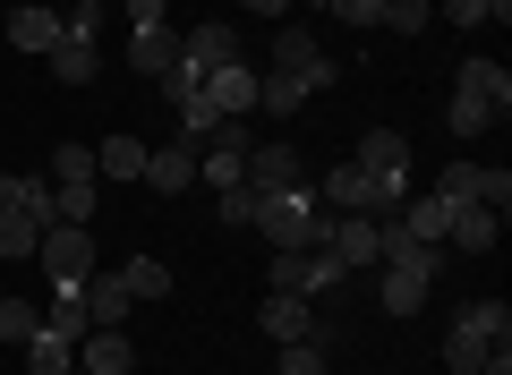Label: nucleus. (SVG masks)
<instances>
[{"label": "nucleus", "instance_id": "39448f33", "mask_svg": "<svg viewBox=\"0 0 512 375\" xmlns=\"http://www.w3.org/2000/svg\"><path fill=\"white\" fill-rule=\"evenodd\" d=\"M333 282H350V273L325 248H274V265H265V290H291V299H325Z\"/></svg>", "mask_w": 512, "mask_h": 375}, {"label": "nucleus", "instance_id": "f8f14e48", "mask_svg": "<svg viewBox=\"0 0 512 375\" xmlns=\"http://www.w3.org/2000/svg\"><path fill=\"white\" fill-rule=\"evenodd\" d=\"M146 188L154 197H180V188H197V137H163L146 154Z\"/></svg>", "mask_w": 512, "mask_h": 375}, {"label": "nucleus", "instance_id": "412c9836", "mask_svg": "<svg viewBox=\"0 0 512 375\" xmlns=\"http://www.w3.org/2000/svg\"><path fill=\"white\" fill-rule=\"evenodd\" d=\"M376 307H384V316H419V307H427V273L384 265V282H376Z\"/></svg>", "mask_w": 512, "mask_h": 375}, {"label": "nucleus", "instance_id": "a211bd4d", "mask_svg": "<svg viewBox=\"0 0 512 375\" xmlns=\"http://www.w3.org/2000/svg\"><path fill=\"white\" fill-rule=\"evenodd\" d=\"M461 86H470L478 103L495 111V120H504V111H512V69H495L487 52H470V60H461Z\"/></svg>", "mask_w": 512, "mask_h": 375}, {"label": "nucleus", "instance_id": "c85d7f7f", "mask_svg": "<svg viewBox=\"0 0 512 375\" xmlns=\"http://www.w3.org/2000/svg\"><path fill=\"white\" fill-rule=\"evenodd\" d=\"M35 248H43V222L9 205V214H0V256H35Z\"/></svg>", "mask_w": 512, "mask_h": 375}, {"label": "nucleus", "instance_id": "7ed1b4c3", "mask_svg": "<svg viewBox=\"0 0 512 375\" xmlns=\"http://www.w3.org/2000/svg\"><path fill=\"white\" fill-rule=\"evenodd\" d=\"M35 265L52 273V290H86V282H94V239H86V222H43Z\"/></svg>", "mask_w": 512, "mask_h": 375}, {"label": "nucleus", "instance_id": "9b49d317", "mask_svg": "<svg viewBox=\"0 0 512 375\" xmlns=\"http://www.w3.org/2000/svg\"><path fill=\"white\" fill-rule=\"evenodd\" d=\"M137 367V341H128V324H94L86 341H77V367L69 375H128Z\"/></svg>", "mask_w": 512, "mask_h": 375}, {"label": "nucleus", "instance_id": "72a5a7b5", "mask_svg": "<svg viewBox=\"0 0 512 375\" xmlns=\"http://www.w3.org/2000/svg\"><path fill=\"white\" fill-rule=\"evenodd\" d=\"M384 26L393 35H427V0H384Z\"/></svg>", "mask_w": 512, "mask_h": 375}, {"label": "nucleus", "instance_id": "b1692460", "mask_svg": "<svg viewBox=\"0 0 512 375\" xmlns=\"http://www.w3.org/2000/svg\"><path fill=\"white\" fill-rule=\"evenodd\" d=\"M94 171H103V179H146V145H137V137H103V145H94Z\"/></svg>", "mask_w": 512, "mask_h": 375}, {"label": "nucleus", "instance_id": "4be33fe9", "mask_svg": "<svg viewBox=\"0 0 512 375\" xmlns=\"http://www.w3.org/2000/svg\"><path fill=\"white\" fill-rule=\"evenodd\" d=\"M128 307H137V299H128L120 273H94V282H86V324H128Z\"/></svg>", "mask_w": 512, "mask_h": 375}, {"label": "nucleus", "instance_id": "f704fd0d", "mask_svg": "<svg viewBox=\"0 0 512 375\" xmlns=\"http://www.w3.org/2000/svg\"><path fill=\"white\" fill-rule=\"evenodd\" d=\"M342 26H384V0H325Z\"/></svg>", "mask_w": 512, "mask_h": 375}, {"label": "nucleus", "instance_id": "20e7f679", "mask_svg": "<svg viewBox=\"0 0 512 375\" xmlns=\"http://www.w3.org/2000/svg\"><path fill=\"white\" fill-rule=\"evenodd\" d=\"M274 69H282V77H291V86H299V94H325V86H333V77H342V60H333V52H325V43H316V35H308V26H282V35H274Z\"/></svg>", "mask_w": 512, "mask_h": 375}, {"label": "nucleus", "instance_id": "ddd939ff", "mask_svg": "<svg viewBox=\"0 0 512 375\" xmlns=\"http://www.w3.org/2000/svg\"><path fill=\"white\" fill-rule=\"evenodd\" d=\"M256 324H265L274 341H325V324H316V299H291V290H265Z\"/></svg>", "mask_w": 512, "mask_h": 375}, {"label": "nucleus", "instance_id": "1a4fd4ad", "mask_svg": "<svg viewBox=\"0 0 512 375\" xmlns=\"http://www.w3.org/2000/svg\"><path fill=\"white\" fill-rule=\"evenodd\" d=\"M350 162H359L367 179H384L393 197H410V137H402V128H367V137H359V154H350Z\"/></svg>", "mask_w": 512, "mask_h": 375}, {"label": "nucleus", "instance_id": "aec40b11", "mask_svg": "<svg viewBox=\"0 0 512 375\" xmlns=\"http://www.w3.org/2000/svg\"><path fill=\"white\" fill-rule=\"evenodd\" d=\"M69 367H77V341L52 333V324H35L26 333V375H69Z\"/></svg>", "mask_w": 512, "mask_h": 375}, {"label": "nucleus", "instance_id": "dca6fc26", "mask_svg": "<svg viewBox=\"0 0 512 375\" xmlns=\"http://www.w3.org/2000/svg\"><path fill=\"white\" fill-rule=\"evenodd\" d=\"M180 60H188L197 77H214L222 60H239V35H231L222 18H205V26H188V35H180Z\"/></svg>", "mask_w": 512, "mask_h": 375}, {"label": "nucleus", "instance_id": "2f4dec72", "mask_svg": "<svg viewBox=\"0 0 512 375\" xmlns=\"http://www.w3.org/2000/svg\"><path fill=\"white\" fill-rule=\"evenodd\" d=\"M282 375H333L325 341H282Z\"/></svg>", "mask_w": 512, "mask_h": 375}, {"label": "nucleus", "instance_id": "5701e85b", "mask_svg": "<svg viewBox=\"0 0 512 375\" xmlns=\"http://www.w3.org/2000/svg\"><path fill=\"white\" fill-rule=\"evenodd\" d=\"M171 60H180V35H171V26H146V35L128 43V69H137V77H163Z\"/></svg>", "mask_w": 512, "mask_h": 375}, {"label": "nucleus", "instance_id": "a878e982", "mask_svg": "<svg viewBox=\"0 0 512 375\" xmlns=\"http://www.w3.org/2000/svg\"><path fill=\"white\" fill-rule=\"evenodd\" d=\"M444 128H453V137H487V128H495V111L478 103L470 86H453V103H444Z\"/></svg>", "mask_w": 512, "mask_h": 375}, {"label": "nucleus", "instance_id": "bb28decb", "mask_svg": "<svg viewBox=\"0 0 512 375\" xmlns=\"http://www.w3.org/2000/svg\"><path fill=\"white\" fill-rule=\"evenodd\" d=\"M120 282H128V299H171V265H163V256H137V265H120Z\"/></svg>", "mask_w": 512, "mask_h": 375}, {"label": "nucleus", "instance_id": "6ab92c4d", "mask_svg": "<svg viewBox=\"0 0 512 375\" xmlns=\"http://www.w3.org/2000/svg\"><path fill=\"white\" fill-rule=\"evenodd\" d=\"M9 52H60V9H35L26 0L18 18H9Z\"/></svg>", "mask_w": 512, "mask_h": 375}, {"label": "nucleus", "instance_id": "9d476101", "mask_svg": "<svg viewBox=\"0 0 512 375\" xmlns=\"http://www.w3.org/2000/svg\"><path fill=\"white\" fill-rule=\"evenodd\" d=\"M325 256L342 273H367L376 265V214H325Z\"/></svg>", "mask_w": 512, "mask_h": 375}, {"label": "nucleus", "instance_id": "0eeeda50", "mask_svg": "<svg viewBox=\"0 0 512 375\" xmlns=\"http://www.w3.org/2000/svg\"><path fill=\"white\" fill-rule=\"evenodd\" d=\"M248 120H222L214 137L197 145V188H239V179H248Z\"/></svg>", "mask_w": 512, "mask_h": 375}, {"label": "nucleus", "instance_id": "4468645a", "mask_svg": "<svg viewBox=\"0 0 512 375\" xmlns=\"http://www.w3.org/2000/svg\"><path fill=\"white\" fill-rule=\"evenodd\" d=\"M248 188L256 197H274V188H308V171H299V145H248Z\"/></svg>", "mask_w": 512, "mask_h": 375}, {"label": "nucleus", "instance_id": "2eb2a0df", "mask_svg": "<svg viewBox=\"0 0 512 375\" xmlns=\"http://www.w3.org/2000/svg\"><path fill=\"white\" fill-rule=\"evenodd\" d=\"M205 103H214L222 120H248V111H256V69H248V60H222V69L205 77Z\"/></svg>", "mask_w": 512, "mask_h": 375}, {"label": "nucleus", "instance_id": "4c0bfd02", "mask_svg": "<svg viewBox=\"0 0 512 375\" xmlns=\"http://www.w3.org/2000/svg\"><path fill=\"white\" fill-rule=\"evenodd\" d=\"M256 18H291V0H248Z\"/></svg>", "mask_w": 512, "mask_h": 375}, {"label": "nucleus", "instance_id": "7c9ffc66", "mask_svg": "<svg viewBox=\"0 0 512 375\" xmlns=\"http://www.w3.org/2000/svg\"><path fill=\"white\" fill-rule=\"evenodd\" d=\"M43 324H52V333H69V341H86V333H94V324H86V290H60Z\"/></svg>", "mask_w": 512, "mask_h": 375}, {"label": "nucleus", "instance_id": "f257e3e1", "mask_svg": "<svg viewBox=\"0 0 512 375\" xmlns=\"http://www.w3.org/2000/svg\"><path fill=\"white\" fill-rule=\"evenodd\" d=\"M504 341H512V307L504 299H470L453 316V333H444V367L478 375V367H487V350H504Z\"/></svg>", "mask_w": 512, "mask_h": 375}, {"label": "nucleus", "instance_id": "e433bc0d", "mask_svg": "<svg viewBox=\"0 0 512 375\" xmlns=\"http://www.w3.org/2000/svg\"><path fill=\"white\" fill-rule=\"evenodd\" d=\"M128 26L146 35V26H163V0H128Z\"/></svg>", "mask_w": 512, "mask_h": 375}, {"label": "nucleus", "instance_id": "c756f323", "mask_svg": "<svg viewBox=\"0 0 512 375\" xmlns=\"http://www.w3.org/2000/svg\"><path fill=\"white\" fill-rule=\"evenodd\" d=\"M94 179H103V171H94L86 145H60V154H52V188H94Z\"/></svg>", "mask_w": 512, "mask_h": 375}, {"label": "nucleus", "instance_id": "58836bf2", "mask_svg": "<svg viewBox=\"0 0 512 375\" xmlns=\"http://www.w3.org/2000/svg\"><path fill=\"white\" fill-rule=\"evenodd\" d=\"M487 9H495V18H512V0H487Z\"/></svg>", "mask_w": 512, "mask_h": 375}, {"label": "nucleus", "instance_id": "423d86ee", "mask_svg": "<svg viewBox=\"0 0 512 375\" xmlns=\"http://www.w3.org/2000/svg\"><path fill=\"white\" fill-rule=\"evenodd\" d=\"M316 205H325V214H402V197H393V188H384V179H367L359 162H342V171H325V188H316Z\"/></svg>", "mask_w": 512, "mask_h": 375}, {"label": "nucleus", "instance_id": "473e14b6", "mask_svg": "<svg viewBox=\"0 0 512 375\" xmlns=\"http://www.w3.org/2000/svg\"><path fill=\"white\" fill-rule=\"evenodd\" d=\"M214 197H222V222H231V231L256 222V188H248V179H239V188H214Z\"/></svg>", "mask_w": 512, "mask_h": 375}, {"label": "nucleus", "instance_id": "393cba45", "mask_svg": "<svg viewBox=\"0 0 512 375\" xmlns=\"http://www.w3.org/2000/svg\"><path fill=\"white\" fill-rule=\"evenodd\" d=\"M94 69H103V52L77 43V35H60V52H52V77H60V86H94Z\"/></svg>", "mask_w": 512, "mask_h": 375}, {"label": "nucleus", "instance_id": "cd10ccee", "mask_svg": "<svg viewBox=\"0 0 512 375\" xmlns=\"http://www.w3.org/2000/svg\"><path fill=\"white\" fill-rule=\"evenodd\" d=\"M35 324H43V316H35L9 282H0V341H9V350H26V333H35Z\"/></svg>", "mask_w": 512, "mask_h": 375}, {"label": "nucleus", "instance_id": "6e6552de", "mask_svg": "<svg viewBox=\"0 0 512 375\" xmlns=\"http://www.w3.org/2000/svg\"><path fill=\"white\" fill-rule=\"evenodd\" d=\"M436 197H444V205H495V214H504V205H512V171H487V162H444Z\"/></svg>", "mask_w": 512, "mask_h": 375}, {"label": "nucleus", "instance_id": "f3484780", "mask_svg": "<svg viewBox=\"0 0 512 375\" xmlns=\"http://www.w3.org/2000/svg\"><path fill=\"white\" fill-rule=\"evenodd\" d=\"M444 239H453L461 256H487L495 239H504V214H495V205H453V222H444Z\"/></svg>", "mask_w": 512, "mask_h": 375}, {"label": "nucleus", "instance_id": "c9c22d12", "mask_svg": "<svg viewBox=\"0 0 512 375\" xmlns=\"http://www.w3.org/2000/svg\"><path fill=\"white\" fill-rule=\"evenodd\" d=\"M436 9H444V18H453V26H487V18H495L487 0H436Z\"/></svg>", "mask_w": 512, "mask_h": 375}, {"label": "nucleus", "instance_id": "f03ea898", "mask_svg": "<svg viewBox=\"0 0 512 375\" xmlns=\"http://www.w3.org/2000/svg\"><path fill=\"white\" fill-rule=\"evenodd\" d=\"M248 231H265L274 248H325V205H316L308 188H274V197H256Z\"/></svg>", "mask_w": 512, "mask_h": 375}]
</instances>
